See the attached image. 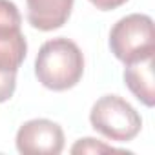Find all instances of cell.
<instances>
[{
    "instance_id": "8",
    "label": "cell",
    "mask_w": 155,
    "mask_h": 155,
    "mask_svg": "<svg viewBox=\"0 0 155 155\" xmlns=\"http://www.w3.org/2000/svg\"><path fill=\"white\" fill-rule=\"evenodd\" d=\"M111 151H120L110 144H104L97 139H91V137H84V139H79L73 148H71V153H111Z\"/></svg>"
},
{
    "instance_id": "1",
    "label": "cell",
    "mask_w": 155,
    "mask_h": 155,
    "mask_svg": "<svg viewBox=\"0 0 155 155\" xmlns=\"http://www.w3.org/2000/svg\"><path fill=\"white\" fill-rule=\"evenodd\" d=\"M84 75V55L81 48L66 37L44 42L35 58V77L51 91H68Z\"/></svg>"
},
{
    "instance_id": "6",
    "label": "cell",
    "mask_w": 155,
    "mask_h": 155,
    "mask_svg": "<svg viewBox=\"0 0 155 155\" xmlns=\"http://www.w3.org/2000/svg\"><path fill=\"white\" fill-rule=\"evenodd\" d=\"M153 62L155 55L137 60L133 64H126L124 68V82L128 90L148 108L155 104V81H153Z\"/></svg>"
},
{
    "instance_id": "9",
    "label": "cell",
    "mask_w": 155,
    "mask_h": 155,
    "mask_svg": "<svg viewBox=\"0 0 155 155\" xmlns=\"http://www.w3.org/2000/svg\"><path fill=\"white\" fill-rule=\"evenodd\" d=\"M17 73L6 66H0V104L8 102L17 90Z\"/></svg>"
},
{
    "instance_id": "7",
    "label": "cell",
    "mask_w": 155,
    "mask_h": 155,
    "mask_svg": "<svg viewBox=\"0 0 155 155\" xmlns=\"http://www.w3.org/2000/svg\"><path fill=\"white\" fill-rule=\"evenodd\" d=\"M22 15L11 0H0V38L22 33Z\"/></svg>"
},
{
    "instance_id": "4",
    "label": "cell",
    "mask_w": 155,
    "mask_h": 155,
    "mask_svg": "<svg viewBox=\"0 0 155 155\" xmlns=\"http://www.w3.org/2000/svg\"><path fill=\"white\" fill-rule=\"evenodd\" d=\"M15 144L22 155H58L64 150V131L49 119H31L18 128Z\"/></svg>"
},
{
    "instance_id": "3",
    "label": "cell",
    "mask_w": 155,
    "mask_h": 155,
    "mask_svg": "<svg viewBox=\"0 0 155 155\" xmlns=\"http://www.w3.org/2000/svg\"><path fill=\"white\" fill-rule=\"evenodd\" d=\"M91 128L115 142H130L142 130L139 111L119 95L101 97L90 111Z\"/></svg>"
},
{
    "instance_id": "2",
    "label": "cell",
    "mask_w": 155,
    "mask_h": 155,
    "mask_svg": "<svg viewBox=\"0 0 155 155\" xmlns=\"http://www.w3.org/2000/svg\"><path fill=\"white\" fill-rule=\"evenodd\" d=\"M110 49L124 66L155 55V29L151 17L131 13L119 18L110 31Z\"/></svg>"
},
{
    "instance_id": "10",
    "label": "cell",
    "mask_w": 155,
    "mask_h": 155,
    "mask_svg": "<svg viewBox=\"0 0 155 155\" xmlns=\"http://www.w3.org/2000/svg\"><path fill=\"white\" fill-rule=\"evenodd\" d=\"M90 2L101 11H111V9H117V8L124 6L128 0H90Z\"/></svg>"
},
{
    "instance_id": "5",
    "label": "cell",
    "mask_w": 155,
    "mask_h": 155,
    "mask_svg": "<svg viewBox=\"0 0 155 155\" xmlns=\"http://www.w3.org/2000/svg\"><path fill=\"white\" fill-rule=\"evenodd\" d=\"M73 4L75 0H26L28 22L38 31H55L69 20Z\"/></svg>"
}]
</instances>
